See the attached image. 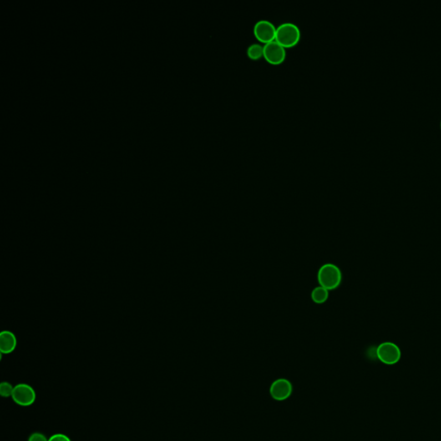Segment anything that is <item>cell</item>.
Here are the masks:
<instances>
[{"mask_svg":"<svg viewBox=\"0 0 441 441\" xmlns=\"http://www.w3.org/2000/svg\"><path fill=\"white\" fill-rule=\"evenodd\" d=\"M317 280L321 287L333 291L341 285L342 281V273L337 265L331 263L324 264L319 269Z\"/></svg>","mask_w":441,"mask_h":441,"instance_id":"6da1fadb","label":"cell"},{"mask_svg":"<svg viewBox=\"0 0 441 441\" xmlns=\"http://www.w3.org/2000/svg\"><path fill=\"white\" fill-rule=\"evenodd\" d=\"M301 39V31L296 23L284 22L277 27L275 40L285 48L294 47Z\"/></svg>","mask_w":441,"mask_h":441,"instance_id":"7a4b0ae2","label":"cell"},{"mask_svg":"<svg viewBox=\"0 0 441 441\" xmlns=\"http://www.w3.org/2000/svg\"><path fill=\"white\" fill-rule=\"evenodd\" d=\"M377 357L380 362L387 366H393L399 362L402 357V352L397 344L385 341L377 346Z\"/></svg>","mask_w":441,"mask_h":441,"instance_id":"3957f363","label":"cell"},{"mask_svg":"<svg viewBox=\"0 0 441 441\" xmlns=\"http://www.w3.org/2000/svg\"><path fill=\"white\" fill-rule=\"evenodd\" d=\"M11 398L17 405L22 407H29L33 404L37 399V393L32 386L27 383H18L14 386Z\"/></svg>","mask_w":441,"mask_h":441,"instance_id":"277c9868","label":"cell"},{"mask_svg":"<svg viewBox=\"0 0 441 441\" xmlns=\"http://www.w3.org/2000/svg\"><path fill=\"white\" fill-rule=\"evenodd\" d=\"M264 57L270 64H281L286 58V49L280 42L273 40L264 45Z\"/></svg>","mask_w":441,"mask_h":441,"instance_id":"5b68a950","label":"cell"},{"mask_svg":"<svg viewBox=\"0 0 441 441\" xmlns=\"http://www.w3.org/2000/svg\"><path fill=\"white\" fill-rule=\"evenodd\" d=\"M277 27L272 22L266 19H260L255 22L254 34L259 42L267 43L275 40Z\"/></svg>","mask_w":441,"mask_h":441,"instance_id":"8992f818","label":"cell"},{"mask_svg":"<svg viewBox=\"0 0 441 441\" xmlns=\"http://www.w3.org/2000/svg\"><path fill=\"white\" fill-rule=\"evenodd\" d=\"M269 392L272 399L278 402H283L291 397L293 392V386L290 380L278 378L271 383Z\"/></svg>","mask_w":441,"mask_h":441,"instance_id":"52a82bcc","label":"cell"},{"mask_svg":"<svg viewBox=\"0 0 441 441\" xmlns=\"http://www.w3.org/2000/svg\"><path fill=\"white\" fill-rule=\"evenodd\" d=\"M17 346V338L13 333L3 331L0 335V351L4 354H9Z\"/></svg>","mask_w":441,"mask_h":441,"instance_id":"ba28073f","label":"cell"},{"mask_svg":"<svg viewBox=\"0 0 441 441\" xmlns=\"http://www.w3.org/2000/svg\"><path fill=\"white\" fill-rule=\"evenodd\" d=\"M328 297H329V291H327V289L321 286L315 288L311 292V299L317 305L324 304L325 301H327Z\"/></svg>","mask_w":441,"mask_h":441,"instance_id":"9c48e42d","label":"cell"},{"mask_svg":"<svg viewBox=\"0 0 441 441\" xmlns=\"http://www.w3.org/2000/svg\"><path fill=\"white\" fill-rule=\"evenodd\" d=\"M246 53L251 59H260L261 56H264V46L259 42H254L249 45V48L246 49Z\"/></svg>","mask_w":441,"mask_h":441,"instance_id":"30bf717a","label":"cell"},{"mask_svg":"<svg viewBox=\"0 0 441 441\" xmlns=\"http://www.w3.org/2000/svg\"><path fill=\"white\" fill-rule=\"evenodd\" d=\"M14 387L8 382H3L0 384V395L3 397H11Z\"/></svg>","mask_w":441,"mask_h":441,"instance_id":"8fae6325","label":"cell"},{"mask_svg":"<svg viewBox=\"0 0 441 441\" xmlns=\"http://www.w3.org/2000/svg\"><path fill=\"white\" fill-rule=\"evenodd\" d=\"M28 441H48V438L42 433H31Z\"/></svg>","mask_w":441,"mask_h":441,"instance_id":"7c38bea8","label":"cell"},{"mask_svg":"<svg viewBox=\"0 0 441 441\" xmlns=\"http://www.w3.org/2000/svg\"><path fill=\"white\" fill-rule=\"evenodd\" d=\"M48 441H71L70 438L63 433H56L48 438Z\"/></svg>","mask_w":441,"mask_h":441,"instance_id":"4fadbf2b","label":"cell"},{"mask_svg":"<svg viewBox=\"0 0 441 441\" xmlns=\"http://www.w3.org/2000/svg\"><path fill=\"white\" fill-rule=\"evenodd\" d=\"M440 126H441V122H440Z\"/></svg>","mask_w":441,"mask_h":441,"instance_id":"5bb4252c","label":"cell"}]
</instances>
